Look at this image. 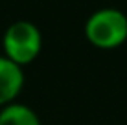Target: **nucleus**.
<instances>
[{
	"label": "nucleus",
	"instance_id": "1",
	"mask_svg": "<svg viewBox=\"0 0 127 125\" xmlns=\"http://www.w3.org/2000/svg\"><path fill=\"white\" fill-rule=\"evenodd\" d=\"M83 33L94 48L116 50L127 41V15L116 7H99L85 20Z\"/></svg>",
	"mask_w": 127,
	"mask_h": 125
},
{
	"label": "nucleus",
	"instance_id": "2",
	"mask_svg": "<svg viewBox=\"0 0 127 125\" xmlns=\"http://www.w3.org/2000/svg\"><path fill=\"white\" fill-rule=\"evenodd\" d=\"M2 50L7 59L19 66H28L42 50V33L32 20H15L2 35Z\"/></svg>",
	"mask_w": 127,
	"mask_h": 125
},
{
	"label": "nucleus",
	"instance_id": "3",
	"mask_svg": "<svg viewBox=\"0 0 127 125\" xmlns=\"http://www.w3.org/2000/svg\"><path fill=\"white\" fill-rule=\"evenodd\" d=\"M24 87V68L0 55V109L17 101Z\"/></svg>",
	"mask_w": 127,
	"mask_h": 125
},
{
	"label": "nucleus",
	"instance_id": "4",
	"mask_svg": "<svg viewBox=\"0 0 127 125\" xmlns=\"http://www.w3.org/2000/svg\"><path fill=\"white\" fill-rule=\"evenodd\" d=\"M0 125H42L39 114L24 103H11L0 109Z\"/></svg>",
	"mask_w": 127,
	"mask_h": 125
}]
</instances>
